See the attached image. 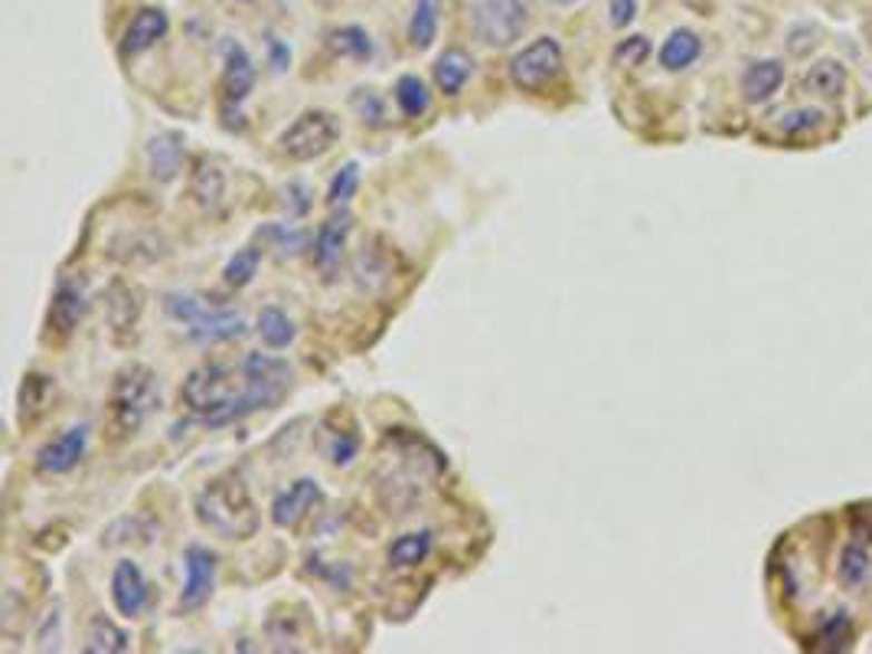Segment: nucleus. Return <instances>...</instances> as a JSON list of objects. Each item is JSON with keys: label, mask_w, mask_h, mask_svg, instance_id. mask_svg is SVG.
I'll return each instance as SVG.
<instances>
[{"label": "nucleus", "mask_w": 872, "mask_h": 654, "mask_svg": "<svg viewBox=\"0 0 872 654\" xmlns=\"http://www.w3.org/2000/svg\"><path fill=\"white\" fill-rule=\"evenodd\" d=\"M291 370L282 357L248 353L243 363H203L190 370L180 400L206 426H229L288 397Z\"/></svg>", "instance_id": "nucleus-1"}, {"label": "nucleus", "mask_w": 872, "mask_h": 654, "mask_svg": "<svg viewBox=\"0 0 872 654\" xmlns=\"http://www.w3.org/2000/svg\"><path fill=\"white\" fill-rule=\"evenodd\" d=\"M194 514L203 530L219 540H248L258 530V507L252 501L243 478L219 475L213 478L194 501Z\"/></svg>", "instance_id": "nucleus-2"}, {"label": "nucleus", "mask_w": 872, "mask_h": 654, "mask_svg": "<svg viewBox=\"0 0 872 654\" xmlns=\"http://www.w3.org/2000/svg\"><path fill=\"white\" fill-rule=\"evenodd\" d=\"M160 406V380L145 363H128L115 373L108 403H105V429L115 442L141 432L150 412Z\"/></svg>", "instance_id": "nucleus-3"}, {"label": "nucleus", "mask_w": 872, "mask_h": 654, "mask_svg": "<svg viewBox=\"0 0 872 654\" xmlns=\"http://www.w3.org/2000/svg\"><path fill=\"white\" fill-rule=\"evenodd\" d=\"M164 311L187 328V334L199 341V344H223V341H236L245 334L243 314L229 311V308H209L203 299L196 295H167L164 299Z\"/></svg>", "instance_id": "nucleus-4"}, {"label": "nucleus", "mask_w": 872, "mask_h": 654, "mask_svg": "<svg viewBox=\"0 0 872 654\" xmlns=\"http://www.w3.org/2000/svg\"><path fill=\"white\" fill-rule=\"evenodd\" d=\"M337 118L324 108H307L278 135V152L285 154L288 160L307 164V160H317V157L331 152L337 145Z\"/></svg>", "instance_id": "nucleus-5"}, {"label": "nucleus", "mask_w": 872, "mask_h": 654, "mask_svg": "<svg viewBox=\"0 0 872 654\" xmlns=\"http://www.w3.org/2000/svg\"><path fill=\"white\" fill-rule=\"evenodd\" d=\"M471 27H474V33L484 40L487 47L507 50V47H513L527 33L530 10L520 0H474Z\"/></svg>", "instance_id": "nucleus-6"}, {"label": "nucleus", "mask_w": 872, "mask_h": 654, "mask_svg": "<svg viewBox=\"0 0 872 654\" xmlns=\"http://www.w3.org/2000/svg\"><path fill=\"white\" fill-rule=\"evenodd\" d=\"M559 72H562V47L556 37H536L533 43H527L510 59V82L530 96L549 89L559 79Z\"/></svg>", "instance_id": "nucleus-7"}, {"label": "nucleus", "mask_w": 872, "mask_h": 654, "mask_svg": "<svg viewBox=\"0 0 872 654\" xmlns=\"http://www.w3.org/2000/svg\"><path fill=\"white\" fill-rule=\"evenodd\" d=\"M86 452H89V426L79 422V426L62 429L56 439H49L33 458V468H37V475H47V478L69 475L86 458Z\"/></svg>", "instance_id": "nucleus-8"}, {"label": "nucleus", "mask_w": 872, "mask_h": 654, "mask_svg": "<svg viewBox=\"0 0 872 654\" xmlns=\"http://www.w3.org/2000/svg\"><path fill=\"white\" fill-rule=\"evenodd\" d=\"M184 593H180V603L177 608L180 612H196L203 605L209 603L213 596V586H216V554L203 544H190L184 550Z\"/></svg>", "instance_id": "nucleus-9"}, {"label": "nucleus", "mask_w": 872, "mask_h": 654, "mask_svg": "<svg viewBox=\"0 0 872 654\" xmlns=\"http://www.w3.org/2000/svg\"><path fill=\"white\" fill-rule=\"evenodd\" d=\"M321 501H324L321 485L314 478H297L288 491H282L272 504V524L282 530H294L314 514V507H321Z\"/></svg>", "instance_id": "nucleus-10"}, {"label": "nucleus", "mask_w": 872, "mask_h": 654, "mask_svg": "<svg viewBox=\"0 0 872 654\" xmlns=\"http://www.w3.org/2000/svg\"><path fill=\"white\" fill-rule=\"evenodd\" d=\"M353 216L340 206V213H334L331 219L321 223L317 236H314V265L324 279H334L343 262V250H346V236H350Z\"/></svg>", "instance_id": "nucleus-11"}, {"label": "nucleus", "mask_w": 872, "mask_h": 654, "mask_svg": "<svg viewBox=\"0 0 872 654\" xmlns=\"http://www.w3.org/2000/svg\"><path fill=\"white\" fill-rule=\"evenodd\" d=\"M147 596V579L141 573V566L135 559H121L115 563V573H111V603L118 608V615L125 618H138L145 612Z\"/></svg>", "instance_id": "nucleus-12"}, {"label": "nucleus", "mask_w": 872, "mask_h": 654, "mask_svg": "<svg viewBox=\"0 0 872 654\" xmlns=\"http://www.w3.org/2000/svg\"><path fill=\"white\" fill-rule=\"evenodd\" d=\"M184 135L177 131H157L150 141H147V174L157 180V184H170L180 177L184 170Z\"/></svg>", "instance_id": "nucleus-13"}, {"label": "nucleus", "mask_w": 872, "mask_h": 654, "mask_svg": "<svg viewBox=\"0 0 872 654\" xmlns=\"http://www.w3.org/2000/svg\"><path fill=\"white\" fill-rule=\"evenodd\" d=\"M784 79H787V69L781 59H755L742 72V99L748 105H765L781 92Z\"/></svg>", "instance_id": "nucleus-14"}, {"label": "nucleus", "mask_w": 872, "mask_h": 654, "mask_svg": "<svg viewBox=\"0 0 872 654\" xmlns=\"http://www.w3.org/2000/svg\"><path fill=\"white\" fill-rule=\"evenodd\" d=\"M89 311V302H86V292L69 282V279H59L56 292H52V302H49V328L56 334H72L79 328V321L86 318Z\"/></svg>", "instance_id": "nucleus-15"}, {"label": "nucleus", "mask_w": 872, "mask_h": 654, "mask_svg": "<svg viewBox=\"0 0 872 654\" xmlns=\"http://www.w3.org/2000/svg\"><path fill=\"white\" fill-rule=\"evenodd\" d=\"M167 27H170L167 10H160V7H145V10H138L135 20H131L128 30H125L121 52H125V56H141V52H147L150 47H157V40L167 37Z\"/></svg>", "instance_id": "nucleus-16"}, {"label": "nucleus", "mask_w": 872, "mask_h": 654, "mask_svg": "<svg viewBox=\"0 0 872 654\" xmlns=\"http://www.w3.org/2000/svg\"><path fill=\"white\" fill-rule=\"evenodd\" d=\"M255 62L245 50L243 43H226V69H223V92H226V105H243L248 99V92L255 89Z\"/></svg>", "instance_id": "nucleus-17"}, {"label": "nucleus", "mask_w": 872, "mask_h": 654, "mask_svg": "<svg viewBox=\"0 0 872 654\" xmlns=\"http://www.w3.org/2000/svg\"><path fill=\"white\" fill-rule=\"evenodd\" d=\"M435 86L438 92H444L448 99H458L468 86V79L474 76V56L461 47H448L435 59Z\"/></svg>", "instance_id": "nucleus-18"}, {"label": "nucleus", "mask_w": 872, "mask_h": 654, "mask_svg": "<svg viewBox=\"0 0 872 654\" xmlns=\"http://www.w3.org/2000/svg\"><path fill=\"white\" fill-rule=\"evenodd\" d=\"M850 86V72L840 59H817L807 72H804V92L817 96V99L833 101L840 99Z\"/></svg>", "instance_id": "nucleus-19"}, {"label": "nucleus", "mask_w": 872, "mask_h": 654, "mask_svg": "<svg viewBox=\"0 0 872 654\" xmlns=\"http://www.w3.org/2000/svg\"><path fill=\"white\" fill-rule=\"evenodd\" d=\"M353 279H356V289L360 292H370V295H380L392 282V258L389 252L376 250V246H363V252L356 255V265H353Z\"/></svg>", "instance_id": "nucleus-20"}, {"label": "nucleus", "mask_w": 872, "mask_h": 654, "mask_svg": "<svg viewBox=\"0 0 872 654\" xmlns=\"http://www.w3.org/2000/svg\"><path fill=\"white\" fill-rule=\"evenodd\" d=\"M699 56H703V40H699V33H693V30H686V27L674 30V33L664 40L660 52H657L664 72H683V69H689Z\"/></svg>", "instance_id": "nucleus-21"}, {"label": "nucleus", "mask_w": 872, "mask_h": 654, "mask_svg": "<svg viewBox=\"0 0 872 654\" xmlns=\"http://www.w3.org/2000/svg\"><path fill=\"white\" fill-rule=\"evenodd\" d=\"M435 547V534L432 530H412V534H402L389 544L386 559L392 569H415L419 563H425L429 554Z\"/></svg>", "instance_id": "nucleus-22"}, {"label": "nucleus", "mask_w": 872, "mask_h": 654, "mask_svg": "<svg viewBox=\"0 0 872 654\" xmlns=\"http://www.w3.org/2000/svg\"><path fill=\"white\" fill-rule=\"evenodd\" d=\"M438 23H441V0H415L409 17V47L419 52L432 50V43L438 40Z\"/></svg>", "instance_id": "nucleus-23"}, {"label": "nucleus", "mask_w": 872, "mask_h": 654, "mask_svg": "<svg viewBox=\"0 0 872 654\" xmlns=\"http://www.w3.org/2000/svg\"><path fill=\"white\" fill-rule=\"evenodd\" d=\"M86 654H125L131 652V635L125 628H118L111 618L105 615H92L89 632H86Z\"/></svg>", "instance_id": "nucleus-24"}, {"label": "nucleus", "mask_w": 872, "mask_h": 654, "mask_svg": "<svg viewBox=\"0 0 872 654\" xmlns=\"http://www.w3.org/2000/svg\"><path fill=\"white\" fill-rule=\"evenodd\" d=\"M327 50L340 56V59H353V62H370L373 59V37L363 30V27H356V23H346V27H334L331 33H327Z\"/></svg>", "instance_id": "nucleus-25"}, {"label": "nucleus", "mask_w": 872, "mask_h": 654, "mask_svg": "<svg viewBox=\"0 0 872 654\" xmlns=\"http://www.w3.org/2000/svg\"><path fill=\"white\" fill-rule=\"evenodd\" d=\"M872 576V556L870 550L863 547V544H846L843 550H840V563H836V579H840V586L843 589H850V593H860L866 583H870Z\"/></svg>", "instance_id": "nucleus-26"}, {"label": "nucleus", "mask_w": 872, "mask_h": 654, "mask_svg": "<svg viewBox=\"0 0 872 654\" xmlns=\"http://www.w3.org/2000/svg\"><path fill=\"white\" fill-rule=\"evenodd\" d=\"M190 194H194L196 203L206 206V209H213L216 203L223 201V194H226V174L219 170L216 160H209V157H199V160H196L194 177H190Z\"/></svg>", "instance_id": "nucleus-27"}, {"label": "nucleus", "mask_w": 872, "mask_h": 654, "mask_svg": "<svg viewBox=\"0 0 872 654\" xmlns=\"http://www.w3.org/2000/svg\"><path fill=\"white\" fill-rule=\"evenodd\" d=\"M56 393V380L47 373H27L23 387H20V422H33L37 416H43L49 406V397Z\"/></svg>", "instance_id": "nucleus-28"}, {"label": "nucleus", "mask_w": 872, "mask_h": 654, "mask_svg": "<svg viewBox=\"0 0 872 654\" xmlns=\"http://www.w3.org/2000/svg\"><path fill=\"white\" fill-rule=\"evenodd\" d=\"M853 638H856V628H853V615L846 608H836L821 618V628H817L821 652H843L853 645Z\"/></svg>", "instance_id": "nucleus-29"}, {"label": "nucleus", "mask_w": 872, "mask_h": 654, "mask_svg": "<svg viewBox=\"0 0 872 654\" xmlns=\"http://www.w3.org/2000/svg\"><path fill=\"white\" fill-rule=\"evenodd\" d=\"M294 321H291L288 314L282 311V308H262V314H258V338H262V344L265 348H272V351H285L294 344Z\"/></svg>", "instance_id": "nucleus-30"}, {"label": "nucleus", "mask_w": 872, "mask_h": 654, "mask_svg": "<svg viewBox=\"0 0 872 654\" xmlns=\"http://www.w3.org/2000/svg\"><path fill=\"white\" fill-rule=\"evenodd\" d=\"M138 311H141V304H138V292H135V289H128L125 282H115V285H111V292H108V318H111V328H115V334H118V331H128V328H135V321H138Z\"/></svg>", "instance_id": "nucleus-31"}, {"label": "nucleus", "mask_w": 872, "mask_h": 654, "mask_svg": "<svg viewBox=\"0 0 872 654\" xmlns=\"http://www.w3.org/2000/svg\"><path fill=\"white\" fill-rule=\"evenodd\" d=\"M429 86H425V79H419V76H399V82H395V105H399V111L405 115V118H422L425 111H429Z\"/></svg>", "instance_id": "nucleus-32"}, {"label": "nucleus", "mask_w": 872, "mask_h": 654, "mask_svg": "<svg viewBox=\"0 0 872 654\" xmlns=\"http://www.w3.org/2000/svg\"><path fill=\"white\" fill-rule=\"evenodd\" d=\"M258 265H262V250H258V246H245V250H239L226 262L223 282H226L229 289H245V285H252V279L258 275Z\"/></svg>", "instance_id": "nucleus-33"}, {"label": "nucleus", "mask_w": 872, "mask_h": 654, "mask_svg": "<svg viewBox=\"0 0 872 654\" xmlns=\"http://www.w3.org/2000/svg\"><path fill=\"white\" fill-rule=\"evenodd\" d=\"M826 115L814 105H804V108H791L777 118V128L787 135V138H804V135H814L817 128H824Z\"/></svg>", "instance_id": "nucleus-34"}, {"label": "nucleus", "mask_w": 872, "mask_h": 654, "mask_svg": "<svg viewBox=\"0 0 872 654\" xmlns=\"http://www.w3.org/2000/svg\"><path fill=\"white\" fill-rule=\"evenodd\" d=\"M356 191H360V164H356V160H346L337 174H334L331 187H327V203H331L334 209H337V206H346V203L356 197Z\"/></svg>", "instance_id": "nucleus-35"}, {"label": "nucleus", "mask_w": 872, "mask_h": 654, "mask_svg": "<svg viewBox=\"0 0 872 654\" xmlns=\"http://www.w3.org/2000/svg\"><path fill=\"white\" fill-rule=\"evenodd\" d=\"M647 56H650V40L640 37V33H634V37H628V40H621V43L615 47V52H611L615 66H621V69H634V66H640Z\"/></svg>", "instance_id": "nucleus-36"}, {"label": "nucleus", "mask_w": 872, "mask_h": 654, "mask_svg": "<svg viewBox=\"0 0 872 654\" xmlns=\"http://www.w3.org/2000/svg\"><path fill=\"white\" fill-rule=\"evenodd\" d=\"M353 108L360 111V121H363V125H373V128L386 125V108H383V99H380L373 89H356Z\"/></svg>", "instance_id": "nucleus-37"}, {"label": "nucleus", "mask_w": 872, "mask_h": 654, "mask_svg": "<svg viewBox=\"0 0 872 654\" xmlns=\"http://www.w3.org/2000/svg\"><path fill=\"white\" fill-rule=\"evenodd\" d=\"M265 240H272L278 250L285 252V255H297V252L307 246V233H301V230H285V226H268L265 233H262Z\"/></svg>", "instance_id": "nucleus-38"}, {"label": "nucleus", "mask_w": 872, "mask_h": 654, "mask_svg": "<svg viewBox=\"0 0 872 654\" xmlns=\"http://www.w3.org/2000/svg\"><path fill=\"white\" fill-rule=\"evenodd\" d=\"M814 47H817V30L814 27H794L787 33V52L791 56H807Z\"/></svg>", "instance_id": "nucleus-39"}, {"label": "nucleus", "mask_w": 872, "mask_h": 654, "mask_svg": "<svg viewBox=\"0 0 872 654\" xmlns=\"http://www.w3.org/2000/svg\"><path fill=\"white\" fill-rule=\"evenodd\" d=\"M608 13H611V27L625 30L637 17V0H608Z\"/></svg>", "instance_id": "nucleus-40"}, {"label": "nucleus", "mask_w": 872, "mask_h": 654, "mask_svg": "<svg viewBox=\"0 0 872 654\" xmlns=\"http://www.w3.org/2000/svg\"><path fill=\"white\" fill-rule=\"evenodd\" d=\"M356 452H360V442H356L353 436H340V439H334V446H331V461H334V465H350V461L356 458Z\"/></svg>", "instance_id": "nucleus-41"}, {"label": "nucleus", "mask_w": 872, "mask_h": 654, "mask_svg": "<svg viewBox=\"0 0 872 654\" xmlns=\"http://www.w3.org/2000/svg\"><path fill=\"white\" fill-rule=\"evenodd\" d=\"M268 56H272V66L282 72V69H288L291 62V50L278 40V37H268Z\"/></svg>", "instance_id": "nucleus-42"}, {"label": "nucleus", "mask_w": 872, "mask_h": 654, "mask_svg": "<svg viewBox=\"0 0 872 654\" xmlns=\"http://www.w3.org/2000/svg\"><path fill=\"white\" fill-rule=\"evenodd\" d=\"M552 7H572V3H579V0H549Z\"/></svg>", "instance_id": "nucleus-43"}, {"label": "nucleus", "mask_w": 872, "mask_h": 654, "mask_svg": "<svg viewBox=\"0 0 872 654\" xmlns=\"http://www.w3.org/2000/svg\"><path fill=\"white\" fill-rule=\"evenodd\" d=\"M243 3H245V0H243Z\"/></svg>", "instance_id": "nucleus-44"}]
</instances>
